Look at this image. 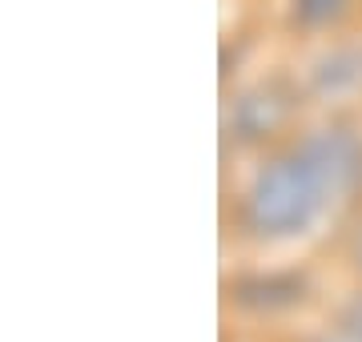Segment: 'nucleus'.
<instances>
[{
    "mask_svg": "<svg viewBox=\"0 0 362 342\" xmlns=\"http://www.w3.org/2000/svg\"><path fill=\"white\" fill-rule=\"evenodd\" d=\"M286 109H290V97L278 85H254L233 105V129H238L242 141H258V137H266L270 129L282 125Z\"/></svg>",
    "mask_w": 362,
    "mask_h": 342,
    "instance_id": "7ed1b4c3",
    "label": "nucleus"
},
{
    "mask_svg": "<svg viewBox=\"0 0 362 342\" xmlns=\"http://www.w3.org/2000/svg\"><path fill=\"white\" fill-rule=\"evenodd\" d=\"M346 13V0H294V20L302 28H326Z\"/></svg>",
    "mask_w": 362,
    "mask_h": 342,
    "instance_id": "39448f33",
    "label": "nucleus"
},
{
    "mask_svg": "<svg viewBox=\"0 0 362 342\" xmlns=\"http://www.w3.org/2000/svg\"><path fill=\"white\" fill-rule=\"evenodd\" d=\"M354 262H358V270H362V230H358V237H354Z\"/></svg>",
    "mask_w": 362,
    "mask_h": 342,
    "instance_id": "0eeeda50",
    "label": "nucleus"
},
{
    "mask_svg": "<svg viewBox=\"0 0 362 342\" xmlns=\"http://www.w3.org/2000/svg\"><path fill=\"white\" fill-rule=\"evenodd\" d=\"M330 201H338V194L326 170L298 145L254 173L246 194V222L262 237H294L306 234Z\"/></svg>",
    "mask_w": 362,
    "mask_h": 342,
    "instance_id": "f257e3e1",
    "label": "nucleus"
},
{
    "mask_svg": "<svg viewBox=\"0 0 362 342\" xmlns=\"http://www.w3.org/2000/svg\"><path fill=\"white\" fill-rule=\"evenodd\" d=\"M302 149L326 170L338 198L362 189V137H354L350 129H318L302 141Z\"/></svg>",
    "mask_w": 362,
    "mask_h": 342,
    "instance_id": "f03ea898",
    "label": "nucleus"
},
{
    "mask_svg": "<svg viewBox=\"0 0 362 342\" xmlns=\"http://www.w3.org/2000/svg\"><path fill=\"white\" fill-rule=\"evenodd\" d=\"M338 334L350 342H362V298H354V302L342 310V318H338Z\"/></svg>",
    "mask_w": 362,
    "mask_h": 342,
    "instance_id": "423d86ee",
    "label": "nucleus"
},
{
    "mask_svg": "<svg viewBox=\"0 0 362 342\" xmlns=\"http://www.w3.org/2000/svg\"><path fill=\"white\" fill-rule=\"evenodd\" d=\"M314 93L322 97H342V93H358L362 89V49L358 45H346V49H334L326 53L310 73Z\"/></svg>",
    "mask_w": 362,
    "mask_h": 342,
    "instance_id": "20e7f679",
    "label": "nucleus"
}]
</instances>
